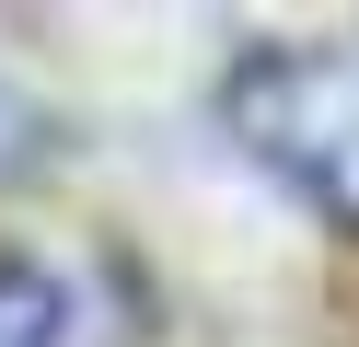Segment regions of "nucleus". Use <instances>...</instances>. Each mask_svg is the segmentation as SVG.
Listing matches in <instances>:
<instances>
[{"label":"nucleus","mask_w":359,"mask_h":347,"mask_svg":"<svg viewBox=\"0 0 359 347\" xmlns=\"http://www.w3.org/2000/svg\"><path fill=\"white\" fill-rule=\"evenodd\" d=\"M220 116L278 185L359 231V46H255L220 81Z\"/></svg>","instance_id":"nucleus-1"}]
</instances>
